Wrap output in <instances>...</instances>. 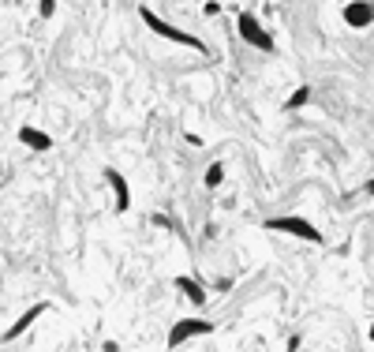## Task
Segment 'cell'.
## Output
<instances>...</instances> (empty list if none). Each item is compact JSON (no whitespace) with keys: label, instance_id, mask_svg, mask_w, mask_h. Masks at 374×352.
<instances>
[{"label":"cell","instance_id":"obj_4","mask_svg":"<svg viewBox=\"0 0 374 352\" xmlns=\"http://www.w3.org/2000/svg\"><path fill=\"white\" fill-rule=\"evenodd\" d=\"M206 334H214V323L210 319H180V323H173V330H169V349H180L184 341H191V337H206Z\"/></svg>","mask_w":374,"mask_h":352},{"label":"cell","instance_id":"obj_2","mask_svg":"<svg viewBox=\"0 0 374 352\" xmlns=\"http://www.w3.org/2000/svg\"><path fill=\"white\" fill-rule=\"evenodd\" d=\"M236 30H240V38H244L247 45H255V49H262V53H274L277 49V42L270 38V30L258 23L251 12H240V19H236Z\"/></svg>","mask_w":374,"mask_h":352},{"label":"cell","instance_id":"obj_14","mask_svg":"<svg viewBox=\"0 0 374 352\" xmlns=\"http://www.w3.org/2000/svg\"><path fill=\"white\" fill-rule=\"evenodd\" d=\"M367 337H371V341H374V323H371V330H367Z\"/></svg>","mask_w":374,"mask_h":352},{"label":"cell","instance_id":"obj_12","mask_svg":"<svg viewBox=\"0 0 374 352\" xmlns=\"http://www.w3.org/2000/svg\"><path fill=\"white\" fill-rule=\"evenodd\" d=\"M38 12H42V19H49L56 12V0H42V4H38Z\"/></svg>","mask_w":374,"mask_h":352},{"label":"cell","instance_id":"obj_8","mask_svg":"<svg viewBox=\"0 0 374 352\" xmlns=\"http://www.w3.org/2000/svg\"><path fill=\"white\" fill-rule=\"evenodd\" d=\"M15 135H19V143H23L26 150H38V154H45V150H53V139H49V135L42 132V128H30V124H23Z\"/></svg>","mask_w":374,"mask_h":352},{"label":"cell","instance_id":"obj_9","mask_svg":"<svg viewBox=\"0 0 374 352\" xmlns=\"http://www.w3.org/2000/svg\"><path fill=\"white\" fill-rule=\"evenodd\" d=\"M176 289H180V293H184V296H187L195 307H202V304H206V289H202L195 277H187V274H184V277H176Z\"/></svg>","mask_w":374,"mask_h":352},{"label":"cell","instance_id":"obj_15","mask_svg":"<svg viewBox=\"0 0 374 352\" xmlns=\"http://www.w3.org/2000/svg\"><path fill=\"white\" fill-rule=\"evenodd\" d=\"M0 289H4V277H0Z\"/></svg>","mask_w":374,"mask_h":352},{"label":"cell","instance_id":"obj_3","mask_svg":"<svg viewBox=\"0 0 374 352\" xmlns=\"http://www.w3.org/2000/svg\"><path fill=\"white\" fill-rule=\"evenodd\" d=\"M266 229L270 233H288V236L311 240V244H322V233L311 225L307 217H266Z\"/></svg>","mask_w":374,"mask_h":352},{"label":"cell","instance_id":"obj_10","mask_svg":"<svg viewBox=\"0 0 374 352\" xmlns=\"http://www.w3.org/2000/svg\"><path fill=\"white\" fill-rule=\"evenodd\" d=\"M221 180H225V162H214V165L206 169V176H202V184H206V188H217Z\"/></svg>","mask_w":374,"mask_h":352},{"label":"cell","instance_id":"obj_1","mask_svg":"<svg viewBox=\"0 0 374 352\" xmlns=\"http://www.w3.org/2000/svg\"><path fill=\"white\" fill-rule=\"evenodd\" d=\"M139 19H143V23L154 30L157 38H165V42H176V45H184V49H195V53H210L202 38L187 34V30H180V26H173V23H165V19H161L154 8H139Z\"/></svg>","mask_w":374,"mask_h":352},{"label":"cell","instance_id":"obj_7","mask_svg":"<svg viewBox=\"0 0 374 352\" xmlns=\"http://www.w3.org/2000/svg\"><path fill=\"white\" fill-rule=\"evenodd\" d=\"M105 184L113 188V195H116V214H127V210H131V188H127V176L120 173V169H105Z\"/></svg>","mask_w":374,"mask_h":352},{"label":"cell","instance_id":"obj_11","mask_svg":"<svg viewBox=\"0 0 374 352\" xmlns=\"http://www.w3.org/2000/svg\"><path fill=\"white\" fill-rule=\"evenodd\" d=\"M307 102H311V86H296V90H292V98L285 102V109H303Z\"/></svg>","mask_w":374,"mask_h":352},{"label":"cell","instance_id":"obj_5","mask_svg":"<svg viewBox=\"0 0 374 352\" xmlns=\"http://www.w3.org/2000/svg\"><path fill=\"white\" fill-rule=\"evenodd\" d=\"M45 311H49V304H30V307L23 311V315H19V319H15V323H12V326H8V330H4V334H0V341H4V345H12V341H15V337H23V334H26V330H30V326H34V323H38V319H42V315H45Z\"/></svg>","mask_w":374,"mask_h":352},{"label":"cell","instance_id":"obj_6","mask_svg":"<svg viewBox=\"0 0 374 352\" xmlns=\"http://www.w3.org/2000/svg\"><path fill=\"white\" fill-rule=\"evenodd\" d=\"M371 23H374V4H371V0H348V4H345V26L363 30Z\"/></svg>","mask_w":374,"mask_h":352},{"label":"cell","instance_id":"obj_13","mask_svg":"<svg viewBox=\"0 0 374 352\" xmlns=\"http://www.w3.org/2000/svg\"><path fill=\"white\" fill-rule=\"evenodd\" d=\"M367 191H371V195H374V180H367Z\"/></svg>","mask_w":374,"mask_h":352}]
</instances>
